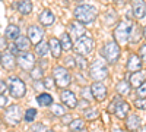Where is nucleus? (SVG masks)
Returning a JSON list of instances; mask_svg holds the SVG:
<instances>
[{"instance_id": "1", "label": "nucleus", "mask_w": 146, "mask_h": 132, "mask_svg": "<svg viewBox=\"0 0 146 132\" xmlns=\"http://www.w3.org/2000/svg\"><path fill=\"white\" fill-rule=\"evenodd\" d=\"M73 15H75V19L80 22L82 25H88V23H92L96 19L98 10L92 5H79L73 10Z\"/></svg>"}, {"instance_id": "2", "label": "nucleus", "mask_w": 146, "mask_h": 132, "mask_svg": "<svg viewBox=\"0 0 146 132\" xmlns=\"http://www.w3.org/2000/svg\"><path fill=\"white\" fill-rule=\"evenodd\" d=\"M89 76L95 81V82H101L102 79H105L108 76V68L107 63L102 59H95L89 66Z\"/></svg>"}, {"instance_id": "3", "label": "nucleus", "mask_w": 146, "mask_h": 132, "mask_svg": "<svg viewBox=\"0 0 146 132\" xmlns=\"http://www.w3.org/2000/svg\"><path fill=\"white\" fill-rule=\"evenodd\" d=\"M53 79H54V84L58 88L66 90L70 85L72 76L64 66H54L53 68Z\"/></svg>"}, {"instance_id": "4", "label": "nucleus", "mask_w": 146, "mask_h": 132, "mask_svg": "<svg viewBox=\"0 0 146 132\" xmlns=\"http://www.w3.org/2000/svg\"><path fill=\"white\" fill-rule=\"evenodd\" d=\"M94 47H95V43H94L92 37H89V35L85 34L82 38H79V40L75 43V46H73V50L76 52V54L86 57L88 54L92 53Z\"/></svg>"}, {"instance_id": "5", "label": "nucleus", "mask_w": 146, "mask_h": 132, "mask_svg": "<svg viewBox=\"0 0 146 132\" xmlns=\"http://www.w3.org/2000/svg\"><path fill=\"white\" fill-rule=\"evenodd\" d=\"M7 90H9L12 97H15V98L23 97L25 92H27L25 82H23L21 78H18V76H10L7 79Z\"/></svg>"}, {"instance_id": "6", "label": "nucleus", "mask_w": 146, "mask_h": 132, "mask_svg": "<svg viewBox=\"0 0 146 132\" xmlns=\"http://www.w3.org/2000/svg\"><path fill=\"white\" fill-rule=\"evenodd\" d=\"M121 50H120V46L115 41H108L105 43L104 49H102V56L108 63H115L118 59H120Z\"/></svg>"}, {"instance_id": "7", "label": "nucleus", "mask_w": 146, "mask_h": 132, "mask_svg": "<svg viewBox=\"0 0 146 132\" xmlns=\"http://www.w3.org/2000/svg\"><path fill=\"white\" fill-rule=\"evenodd\" d=\"M130 23L129 22H120L118 25L115 27L114 29V41L118 44V46H123L129 41V37H130Z\"/></svg>"}, {"instance_id": "8", "label": "nucleus", "mask_w": 146, "mask_h": 132, "mask_svg": "<svg viewBox=\"0 0 146 132\" xmlns=\"http://www.w3.org/2000/svg\"><path fill=\"white\" fill-rule=\"evenodd\" d=\"M3 117H5V122L7 125L16 126L22 121V109H21L18 104H12V106H9L7 109H6Z\"/></svg>"}, {"instance_id": "9", "label": "nucleus", "mask_w": 146, "mask_h": 132, "mask_svg": "<svg viewBox=\"0 0 146 132\" xmlns=\"http://www.w3.org/2000/svg\"><path fill=\"white\" fill-rule=\"evenodd\" d=\"M16 63L23 70H31L35 66V56L29 52H22L16 56Z\"/></svg>"}, {"instance_id": "10", "label": "nucleus", "mask_w": 146, "mask_h": 132, "mask_svg": "<svg viewBox=\"0 0 146 132\" xmlns=\"http://www.w3.org/2000/svg\"><path fill=\"white\" fill-rule=\"evenodd\" d=\"M60 100H62L63 106H66L67 109H76L78 103H79L76 94L70 90H63L62 94H60Z\"/></svg>"}, {"instance_id": "11", "label": "nucleus", "mask_w": 146, "mask_h": 132, "mask_svg": "<svg viewBox=\"0 0 146 132\" xmlns=\"http://www.w3.org/2000/svg\"><path fill=\"white\" fill-rule=\"evenodd\" d=\"M27 37L29 38V41L32 44H40L44 38V29L40 25H31L27 31Z\"/></svg>"}, {"instance_id": "12", "label": "nucleus", "mask_w": 146, "mask_h": 132, "mask_svg": "<svg viewBox=\"0 0 146 132\" xmlns=\"http://www.w3.org/2000/svg\"><path fill=\"white\" fill-rule=\"evenodd\" d=\"M91 92L96 101H104L107 98V88L101 82H94L91 85Z\"/></svg>"}, {"instance_id": "13", "label": "nucleus", "mask_w": 146, "mask_h": 132, "mask_svg": "<svg viewBox=\"0 0 146 132\" xmlns=\"http://www.w3.org/2000/svg\"><path fill=\"white\" fill-rule=\"evenodd\" d=\"M69 35H70V38L73 37L78 41L79 38H82L85 35V25H82V23L78 22V21L70 22L69 23Z\"/></svg>"}, {"instance_id": "14", "label": "nucleus", "mask_w": 146, "mask_h": 132, "mask_svg": "<svg viewBox=\"0 0 146 132\" xmlns=\"http://www.w3.org/2000/svg\"><path fill=\"white\" fill-rule=\"evenodd\" d=\"M143 82H146V70L142 69V70H137V72L130 75V81H129L130 87H135L137 90Z\"/></svg>"}, {"instance_id": "15", "label": "nucleus", "mask_w": 146, "mask_h": 132, "mask_svg": "<svg viewBox=\"0 0 146 132\" xmlns=\"http://www.w3.org/2000/svg\"><path fill=\"white\" fill-rule=\"evenodd\" d=\"M130 113V104L127 101H124L123 98H121L117 106H115V110H114V115L118 117V119H126Z\"/></svg>"}, {"instance_id": "16", "label": "nucleus", "mask_w": 146, "mask_h": 132, "mask_svg": "<svg viewBox=\"0 0 146 132\" xmlns=\"http://www.w3.org/2000/svg\"><path fill=\"white\" fill-rule=\"evenodd\" d=\"M38 19H40L42 27H51L53 23H54V21H56V15L53 13L50 9H45V10H42L41 13H40Z\"/></svg>"}, {"instance_id": "17", "label": "nucleus", "mask_w": 146, "mask_h": 132, "mask_svg": "<svg viewBox=\"0 0 146 132\" xmlns=\"http://www.w3.org/2000/svg\"><path fill=\"white\" fill-rule=\"evenodd\" d=\"M142 59L139 57V54H130L129 60H127V69L131 72V74H135L137 70H142Z\"/></svg>"}, {"instance_id": "18", "label": "nucleus", "mask_w": 146, "mask_h": 132, "mask_svg": "<svg viewBox=\"0 0 146 132\" xmlns=\"http://www.w3.org/2000/svg\"><path fill=\"white\" fill-rule=\"evenodd\" d=\"M126 128L129 132H135L140 128V117L135 113H131L126 117Z\"/></svg>"}, {"instance_id": "19", "label": "nucleus", "mask_w": 146, "mask_h": 132, "mask_svg": "<svg viewBox=\"0 0 146 132\" xmlns=\"http://www.w3.org/2000/svg\"><path fill=\"white\" fill-rule=\"evenodd\" d=\"M143 37V29L137 25V23H131L130 27V37H129V41L131 44H136L140 41V38Z\"/></svg>"}, {"instance_id": "20", "label": "nucleus", "mask_w": 146, "mask_h": 132, "mask_svg": "<svg viewBox=\"0 0 146 132\" xmlns=\"http://www.w3.org/2000/svg\"><path fill=\"white\" fill-rule=\"evenodd\" d=\"M133 16L136 19H142L146 15V3L142 2V0H137V2H133Z\"/></svg>"}, {"instance_id": "21", "label": "nucleus", "mask_w": 146, "mask_h": 132, "mask_svg": "<svg viewBox=\"0 0 146 132\" xmlns=\"http://www.w3.org/2000/svg\"><path fill=\"white\" fill-rule=\"evenodd\" d=\"M48 47H50V53L53 54V57L58 59L60 56H62V44H60V40L58 38H50V41H48Z\"/></svg>"}, {"instance_id": "22", "label": "nucleus", "mask_w": 146, "mask_h": 132, "mask_svg": "<svg viewBox=\"0 0 146 132\" xmlns=\"http://www.w3.org/2000/svg\"><path fill=\"white\" fill-rule=\"evenodd\" d=\"M36 103H38L41 107H50L54 104V100L50 94H47V92H41L36 95Z\"/></svg>"}, {"instance_id": "23", "label": "nucleus", "mask_w": 146, "mask_h": 132, "mask_svg": "<svg viewBox=\"0 0 146 132\" xmlns=\"http://www.w3.org/2000/svg\"><path fill=\"white\" fill-rule=\"evenodd\" d=\"M5 35H6V40H18L21 37V29L18 25H9L5 31Z\"/></svg>"}, {"instance_id": "24", "label": "nucleus", "mask_w": 146, "mask_h": 132, "mask_svg": "<svg viewBox=\"0 0 146 132\" xmlns=\"http://www.w3.org/2000/svg\"><path fill=\"white\" fill-rule=\"evenodd\" d=\"M115 90H117V94L120 95V97H126V95H129L130 94V91H131V87H130V84L127 82V81H120L118 84H117V87H115Z\"/></svg>"}, {"instance_id": "25", "label": "nucleus", "mask_w": 146, "mask_h": 132, "mask_svg": "<svg viewBox=\"0 0 146 132\" xmlns=\"http://www.w3.org/2000/svg\"><path fill=\"white\" fill-rule=\"evenodd\" d=\"M0 63H2V66L5 69H13L16 66V60L15 57L12 56L10 53H6V54H2V60H0Z\"/></svg>"}, {"instance_id": "26", "label": "nucleus", "mask_w": 146, "mask_h": 132, "mask_svg": "<svg viewBox=\"0 0 146 132\" xmlns=\"http://www.w3.org/2000/svg\"><path fill=\"white\" fill-rule=\"evenodd\" d=\"M15 46L18 47V50L22 53V52H28L29 50V46H31V41L28 37H25V35H21V37L15 41Z\"/></svg>"}, {"instance_id": "27", "label": "nucleus", "mask_w": 146, "mask_h": 132, "mask_svg": "<svg viewBox=\"0 0 146 132\" xmlns=\"http://www.w3.org/2000/svg\"><path fill=\"white\" fill-rule=\"evenodd\" d=\"M60 44H62V49L64 50V52H70V50H73V40L70 38V35L69 34H63L62 35V38H60Z\"/></svg>"}, {"instance_id": "28", "label": "nucleus", "mask_w": 146, "mask_h": 132, "mask_svg": "<svg viewBox=\"0 0 146 132\" xmlns=\"http://www.w3.org/2000/svg\"><path fill=\"white\" fill-rule=\"evenodd\" d=\"M18 10L21 12L22 15H29L31 13V10H32V3L28 2V0H23V2H19L16 5Z\"/></svg>"}, {"instance_id": "29", "label": "nucleus", "mask_w": 146, "mask_h": 132, "mask_svg": "<svg viewBox=\"0 0 146 132\" xmlns=\"http://www.w3.org/2000/svg\"><path fill=\"white\" fill-rule=\"evenodd\" d=\"M48 52H50V47H48V43H45V41H41L40 44L35 46V53L40 57H44Z\"/></svg>"}, {"instance_id": "30", "label": "nucleus", "mask_w": 146, "mask_h": 132, "mask_svg": "<svg viewBox=\"0 0 146 132\" xmlns=\"http://www.w3.org/2000/svg\"><path fill=\"white\" fill-rule=\"evenodd\" d=\"M29 75L34 81H38V79H42L44 78V69L41 66H34L31 70H29Z\"/></svg>"}, {"instance_id": "31", "label": "nucleus", "mask_w": 146, "mask_h": 132, "mask_svg": "<svg viewBox=\"0 0 146 132\" xmlns=\"http://www.w3.org/2000/svg\"><path fill=\"white\" fill-rule=\"evenodd\" d=\"M83 126H85V122L82 121V119L76 117V119H73V122L69 125V129H70L72 132H79V131L83 129Z\"/></svg>"}, {"instance_id": "32", "label": "nucleus", "mask_w": 146, "mask_h": 132, "mask_svg": "<svg viewBox=\"0 0 146 132\" xmlns=\"http://www.w3.org/2000/svg\"><path fill=\"white\" fill-rule=\"evenodd\" d=\"M98 115H100L98 109L94 107V106H89L88 109L85 110V119H88V121H94V119L98 117Z\"/></svg>"}, {"instance_id": "33", "label": "nucleus", "mask_w": 146, "mask_h": 132, "mask_svg": "<svg viewBox=\"0 0 146 132\" xmlns=\"http://www.w3.org/2000/svg\"><path fill=\"white\" fill-rule=\"evenodd\" d=\"M75 65H76V68H79V69H82V70H85V69H88V60L85 59L83 56H79V54H75Z\"/></svg>"}, {"instance_id": "34", "label": "nucleus", "mask_w": 146, "mask_h": 132, "mask_svg": "<svg viewBox=\"0 0 146 132\" xmlns=\"http://www.w3.org/2000/svg\"><path fill=\"white\" fill-rule=\"evenodd\" d=\"M51 113L54 116H58V117H63L66 115V107L63 104H53L51 106Z\"/></svg>"}, {"instance_id": "35", "label": "nucleus", "mask_w": 146, "mask_h": 132, "mask_svg": "<svg viewBox=\"0 0 146 132\" xmlns=\"http://www.w3.org/2000/svg\"><path fill=\"white\" fill-rule=\"evenodd\" d=\"M35 116H36V110L34 109V107H29V109H27V112H25V116H23V119H25V121L29 123V122H34Z\"/></svg>"}, {"instance_id": "36", "label": "nucleus", "mask_w": 146, "mask_h": 132, "mask_svg": "<svg viewBox=\"0 0 146 132\" xmlns=\"http://www.w3.org/2000/svg\"><path fill=\"white\" fill-rule=\"evenodd\" d=\"M42 85H44V88H47V90H51L56 84H54V79H53V76H48V78H44L42 79Z\"/></svg>"}, {"instance_id": "37", "label": "nucleus", "mask_w": 146, "mask_h": 132, "mask_svg": "<svg viewBox=\"0 0 146 132\" xmlns=\"http://www.w3.org/2000/svg\"><path fill=\"white\" fill-rule=\"evenodd\" d=\"M80 94H82L83 100H86V101H89L91 98H94L92 97V92H91V88H88V87H83L82 91H80Z\"/></svg>"}, {"instance_id": "38", "label": "nucleus", "mask_w": 146, "mask_h": 132, "mask_svg": "<svg viewBox=\"0 0 146 132\" xmlns=\"http://www.w3.org/2000/svg\"><path fill=\"white\" fill-rule=\"evenodd\" d=\"M136 94H137V98H146V82H143L136 90Z\"/></svg>"}, {"instance_id": "39", "label": "nucleus", "mask_w": 146, "mask_h": 132, "mask_svg": "<svg viewBox=\"0 0 146 132\" xmlns=\"http://www.w3.org/2000/svg\"><path fill=\"white\" fill-rule=\"evenodd\" d=\"M135 107L139 110H146V98H136L135 100Z\"/></svg>"}, {"instance_id": "40", "label": "nucleus", "mask_w": 146, "mask_h": 132, "mask_svg": "<svg viewBox=\"0 0 146 132\" xmlns=\"http://www.w3.org/2000/svg\"><path fill=\"white\" fill-rule=\"evenodd\" d=\"M48 129L45 128V125H42V123H35V125H32L31 126V132H47Z\"/></svg>"}, {"instance_id": "41", "label": "nucleus", "mask_w": 146, "mask_h": 132, "mask_svg": "<svg viewBox=\"0 0 146 132\" xmlns=\"http://www.w3.org/2000/svg\"><path fill=\"white\" fill-rule=\"evenodd\" d=\"M73 119H75V117H73L72 115H69V113H66L63 117H62V123L63 125H70L72 122H73Z\"/></svg>"}, {"instance_id": "42", "label": "nucleus", "mask_w": 146, "mask_h": 132, "mask_svg": "<svg viewBox=\"0 0 146 132\" xmlns=\"http://www.w3.org/2000/svg\"><path fill=\"white\" fill-rule=\"evenodd\" d=\"M139 57L142 59V62H146V43L139 49Z\"/></svg>"}, {"instance_id": "43", "label": "nucleus", "mask_w": 146, "mask_h": 132, "mask_svg": "<svg viewBox=\"0 0 146 132\" xmlns=\"http://www.w3.org/2000/svg\"><path fill=\"white\" fill-rule=\"evenodd\" d=\"M7 104V97L3 94H0V109H3V107H6Z\"/></svg>"}, {"instance_id": "44", "label": "nucleus", "mask_w": 146, "mask_h": 132, "mask_svg": "<svg viewBox=\"0 0 146 132\" xmlns=\"http://www.w3.org/2000/svg\"><path fill=\"white\" fill-rule=\"evenodd\" d=\"M9 50H10V54L13 56V54H19V50H18V47L15 46V44H12V46H9Z\"/></svg>"}, {"instance_id": "45", "label": "nucleus", "mask_w": 146, "mask_h": 132, "mask_svg": "<svg viewBox=\"0 0 146 132\" xmlns=\"http://www.w3.org/2000/svg\"><path fill=\"white\" fill-rule=\"evenodd\" d=\"M6 88H7V84H6L5 81L0 79V94H3V92L6 91Z\"/></svg>"}, {"instance_id": "46", "label": "nucleus", "mask_w": 146, "mask_h": 132, "mask_svg": "<svg viewBox=\"0 0 146 132\" xmlns=\"http://www.w3.org/2000/svg\"><path fill=\"white\" fill-rule=\"evenodd\" d=\"M6 47H7L6 37H0V49H6Z\"/></svg>"}, {"instance_id": "47", "label": "nucleus", "mask_w": 146, "mask_h": 132, "mask_svg": "<svg viewBox=\"0 0 146 132\" xmlns=\"http://www.w3.org/2000/svg\"><path fill=\"white\" fill-rule=\"evenodd\" d=\"M111 132H126V131H123V129H120V128H114Z\"/></svg>"}, {"instance_id": "48", "label": "nucleus", "mask_w": 146, "mask_h": 132, "mask_svg": "<svg viewBox=\"0 0 146 132\" xmlns=\"http://www.w3.org/2000/svg\"><path fill=\"white\" fill-rule=\"evenodd\" d=\"M143 37H145V38H146V25H145V27H143Z\"/></svg>"}, {"instance_id": "49", "label": "nucleus", "mask_w": 146, "mask_h": 132, "mask_svg": "<svg viewBox=\"0 0 146 132\" xmlns=\"http://www.w3.org/2000/svg\"><path fill=\"white\" fill-rule=\"evenodd\" d=\"M0 60H2V53H0Z\"/></svg>"}, {"instance_id": "50", "label": "nucleus", "mask_w": 146, "mask_h": 132, "mask_svg": "<svg viewBox=\"0 0 146 132\" xmlns=\"http://www.w3.org/2000/svg\"><path fill=\"white\" fill-rule=\"evenodd\" d=\"M47 132H54V131H47Z\"/></svg>"}]
</instances>
